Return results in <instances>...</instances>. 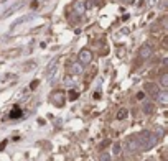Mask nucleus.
<instances>
[{
    "instance_id": "obj_1",
    "label": "nucleus",
    "mask_w": 168,
    "mask_h": 161,
    "mask_svg": "<svg viewBox=\"0 0 168 161\" xmlns=\"http://www.w3.org/2000/svg\"><path fill=\"white\" fill-rule=\"evenodd\" d=\"M91 59H92L91 51L84 50V51H81V53H79V63H83V64H89V63H91Z\"/></svg>"
},
{
    "instance_id": "obj_2",
    "label": "nucleus",
    "mask_w": 168,
    "mask_h": 161,
    "mask_svg": "<svg viewBox=\"0 0 168 161\" xmlns=\"http://www.w3.org/2000/svg\"><path fill=\"white\" fill-rule=\"evenodd\" d=\"M125 148L129 151H137L138 150V142L135 138H130V140H127L125 142Z\"/></svg>"
},
{
    "instance_id": "obj_3",
    "label": "nucleus",
    "mask_w": 168,
    "mask_h": 161,
    "mask_svg": "<svg viewBox=\"0 0 168 161\" xmlns=\"http://www.w3.org/2000/svg\"><path fill=\"white\" fill-rule=\"evenodd\" d=\"M74 9L77 13H84V0H76V3H74Z\"/></svg>"
},
{
    "instance_id": "obj_4",
    "label": "nucleus",
    "mask_w": 168,
    "mask_h": 161,
    "mask_svg": "<svg viewBox=\"0 0 168 161\" xmlns=\"http://www.w3.org/2000/svg\"><path fill=\"white\" fill-rule=\"evenodd\" d=\"M157 100L160 104H166L168 102V94H166V92H158V94H157Z\"/></svg>"
},
{
    "instance_id": "obj_5",
    "label": "nucleus",
    "mask_w": 168,
    "mask_h": 161,
    "mask_svg": "<svg viewBox=\"0 0 168 161\" xmlns=\"http://www.w3.org/2000/svg\"><path fill=\"white\" fill-rule=\"evenodd\" d=\"M150 54H152V48H150V46H143L142 50H140V56H142L143 59H145V58H148Z\"/></svg>"
},
{
    "instance_id": "obj_6",
    "label": "nucleus",
    "mask_w": 168,
    "mask_h": 161,
    "mask_svg": "<svg viewBox=\"0 0 168 161\" xmlns=\"http://www.w3.org/2000/svg\"><path fill=\"white\" fill-rule=\"evenodd\" d=\"M22 115H23V112L20 110L18 107H15L13 110L10 112V118H20V117H22Z\"/></svg>"
},
{
    "instance_id": "obj_7",
    "label": "nucleus",
    "mask_w": 168,
    "mask_h": 161,
    "mask_svg": "<svg viewBox=\"0 0 168 161\" xmlns=\"http://www.w3.org/2000/svg\"><path fill=\"white\" fill-rule=\"evenodd\" d=\"M127 115H129V110H127V108H120V110L117 112V118L119 120H124Z\"/></svg>"
},
{
    "instance_id": "obj_8",
    "label": "nucleus",
    "mask_w": 168,
    "mask_h": 161,
    "mask_svg": "<svg viewBox=\"0 0 168 161\" xmlns=\"http://www.w3.org/2000/svg\"><path fill=\"white\" fill-rule=\"evenodd\" d=\"M160 84H162L163 87H168V74H163L162 79H160Z\"/></svg>"
},
{
    "instance_id": "obj_9",
    "label": "nucleus",
    "mask_w": 168,
    "mask_h": 161,
    "mask_svg": "<svg viewBox=\"0 0 168 161\" xmlns=\"http://www.w3.org/2000/svg\"><path fill=\"white\" fill-rule=\"evenodd\" d=\"M71 71L74 72V74H79V72L83 71V69H81V66H79V64H73V66H71Z\"/></svg>"
},
{
    "instance_id": "obj_10",
    "label": "nucleus",
    "mask_w": 168,
    "mask_h": 161,
    "mask_svg": "<svg viewBox=\"0 0 168 161\" xmlns=\"http://www.w3.org/2000/svg\"><path fill=\"white\" fill-rule=\"evenodd\" d=\"M101 161H110V156L107 155V153H102V155H101Z\"/></svg>"
},
{
    "instance_id": "obj_11",
    "label": "nucleus",
    "mask_w": 168,
    "mask_h": 161,
    "mask_svg": "<svg viewBox=\"0 0 168 161\" xmlns=\"http://www.w3.org/2000/svg\"><path fill=\"white\" fill-rule=\"evenodd\" d=\"M119 151H120V146H119V145H114V155H119Z\"/></svg>"
},
{
    "instance_id": "obj_12",
    "label": "nucleus",
    "mask_w": 168,
    "mask_h": 161,
    "mask_svg": "<svg viewBox=\"0 0 168 161\" xmlns=\"http://www.w3.org/2000/svg\"><path fill=\"white\" fill-rule=\"evenodd\" d=\"M143 97H145V94H143V92H138V94H137V99L138 100H143Z\"/></svg>"
},
{
    "instance_id": "obj_13",
    "label": "nucleus",
    "mask_w": 168,
    "mask_h": 161,
    "mask_svg": "<svg viewBox=\"0 0 168 161\" xmlns=\"http://www.w3.org/2000/svg\"><path fill=\"white\" fill-rule=\"evenodd\" d=\"M36 86H38V80H33V82H31V84H30V87H31V89H35V87H36Z\"/></svg>"
},
{
    "instance_id": "obj_14",
    "label": "nucleus",
    "mask_w": 168,
    "mask_h": 161,
    "mask_svg": "<svg viewBox=\"0 0 168 161\" xmlns=\"http://www.w3.org/2000/svg\"><path fill=\"white\" fill-rule=\"evenodd\" d=\"M145 112H152V105H150V104H145Z\"/></svg>"
},
{
    "instance_id": "obj_15",
    "label": "nucleus",
    "mask_w": 168,
    "mask_h": 161,
    "mask_svg": "<svg viewBox=\"0 0 168 161\" xmlns=\"http://www.w3.org/2000/svg\"><path fill=\"white\" fill-rule=\"evenodd\" d=\"M147 87H148V91H152V92H155V89H157V87L153 89V84H147Z\"/></svg>"
},
{
    "instance_id": "obj_16",
    "label": "nucleus",
    "mask_w": 168,
    "mask_h": 161,
    "mask_svg": "<svg viewBox=\"0 0 168 161\" xmlns=\"http://www.w3.org/2000/svg\"><path fill=\"white\" fill-rule=\"evenodd\" d=\"M76 97H77V94H76L74 91H71V99H76Z\"/></svg>"
}]
</instances>
